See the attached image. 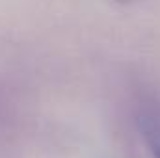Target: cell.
<instances>
[{
    "mask_svg": "<svg viewBox=\"0 0 160 158\" xmlns=\"http://www.w3.org/2000/svg\"><path fill=\"white\" fill-rule=\"evenodd\" d=\"M143 134H145V140H147V145H149L153 158H160V121L149 119L143 125Z\"/></svg>",
    "mask_w": 160,
    "mask_h": 158,
    "instance_id": "obj_1",
    "label": "cell"
}]
</instances>
